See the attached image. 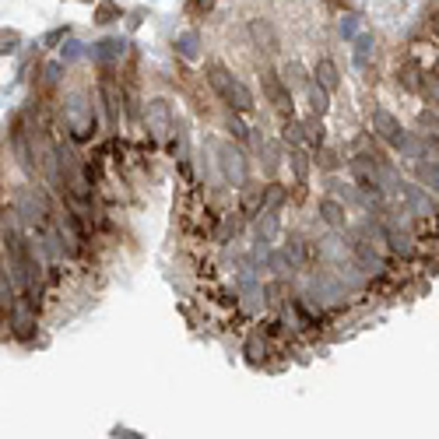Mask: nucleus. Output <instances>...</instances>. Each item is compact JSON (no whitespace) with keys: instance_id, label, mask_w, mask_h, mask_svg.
Wrapping results in <instances>:
<instances>
[{"instance_id":"1","label":"nucleus","mask_w":439,"mask_h":439,"mask_svg":"<svg viewBox=\"0 0 439 439\" xmlns=\"http://www.w3.org/2000/svg\"><path fill=\"white\" fill-rule=\"evenodd\" d=\"M207 81H211V88L225 99V106H232L236 113H246V109H253V95H250V88L243 85V81H236L232 74H225V67H218V64H211L207 67Z\"/></svg>"},{"instance_id":"2","label":"nucleus","mask_w":439,"mask_h":439,"mask_svg":"<svg viewBox=\"0 0 439 439\" xmlns=\"http://www.w3.org/2000/svg\"><path fill=\"white\" fill-rule=\"evenodd\" d=\"M260 85H264V95H267V102L274 106V109H288L292 113V95H288V88L281 85V78L278 74H271V71H264L260 74Z\"/></svg>"},{"instance_id":"3","label":"nucleus","mask_w":439,"mask_h":439,"mask_svg":"<svg viewBox=\"0 0 439 439\" xmlns=\"http://www.w3.org/2000/svg\"><path fill=\"white\" fill-rule=\"evenodd\" d=\"M214 148H218V155H222V169H225V176H229L232 183H246V162H243V155H239L232 144H222V141H218Z\"/></svg>"},{"instance_id":"4","label":"nucleus","mask_w":439,"mask_h":439,"mask_svg":"<svg viewBox=\"0 0 439 439\" xmlns=\"http://www.w3.org/2000/svg\"><path fill=\"white\" fill-rule=\"evenodd\" d=\"M148 130L155 134V137H165L169 130H172V113H169V102H151L148 106Z\"/></svg>"},{"instance_id":"5","label":"nucleus","mask_w":439,"mask_h":439,"mask_svg":"<svg viewBox=\"0 0 439 439\" xmlns=\"http://www.w3.org/2000/svg\"><path fill=\"white\" fill-rule=\"evenodd\" d=\"M11 330L18 337H29L36 330V309L29 302H11Z\"/></svg>"},{"instance_id":"6","label":"nucleus","mask_w":439,"mask_h":439,"mask_svg":"<svg viewBox=\"0 0 439 439\" xmlns=\"http://www.w3.org/2000/svg\"><path fill=\"white\" fill-rule=\"evenodd\" d=\"M250 36H253V43H257V46H264L267 53H274V50H278V36H274L271 22L253 18V22H250Z\"/></svg>"},{"instance_id":"7","label":"nucleus","mask_w":439,"mask_h":439,"mask_svg":"<svg viewBox=\"0 0 439 439\" xmlns=\"http://www.w3.org/2000/svg\"><path fill=\"white\" fill-rule=\"evenodd\" d=\"M372 130H376L379 137H386V141H397V137H400V123H397L386 109H376V113H372Z\"/></svg>"},{"instance_id":"8","label":"nucleus","mask_w":439,"mask_h":439,"mask_svg":"<svg viewBox=\"0 0 439 439\" xmlns=\"http://www.w3.org/2000/svg\"><path fill=\"white\" fill-rule=\"evenodd\" d=\"M320 214H323V222L334 225V229L344 225V207H341L337 200H320Z\"/></svg>"},{"instance_id":"9","label":"nucleus","mask_w":439,"mask_h":439,"mask_svg":"<svg viewBox=\"0 0 439 439\" xmlns=\"http://www.w3.org/2000/svg\"><path fill=\"white\" fill-rule=\"evenodd\" d=\"M316 85L327 88V92L337 88V67H334L330 60H320V64H316Z\"/></svg>"},{"instance_id":"10","label":"nucleus","mask_w":439,"mask_h":439,"mask_svg":"<svg viewBox=\"0 0 439 439\" xmlns=\"http://www.w3.org/2000/svg\"><path fill=\"white\" fill-rule=\"evenodd\" d=\"M309 102H313V113L316 116H323L330 106H327V88H320V85H309Z\"/></svg>"},{"instance_id":"11","label":"nucleus","mask_w":439,"mask_h":439,"mask_svg":"<svg viewBox=\"0 0 439 439\" xmlns=\"http://www.w3.org/2000/svg\"><path fill=\"white\" fill-rule=\"evenodd\" d=\"M113 18H120V4H113V0L99 4V11H95V22H99V25H109Z\"/></svg>"},{"instance_id":"12","label":"nucleus","mask_w":439,"mask_h":439,"mask_svg":"<svg viewBox=\"0 0 439 439\" xmlns=\"http://www.w3.org/2000/svg\"><path fill=\"white\" fill-rule=\"evenodd\" d=\"M281 204H285V186H267V190H264V207L274 211V207H281Z\"/></svg>"},{"instance_id":"13","label":"nucleus","mask_w":439,"mask_h":439,"mask_svg":"<svg viewBox=\"0 0 439 439\" xmlns=\"http://www.w3.org/2000/svg\"><path fill=\"white\" fill-rule=\"evenodd\" d=\"M257 232H260L264 239H271V236L278 232V218H274V211H267V214H264V222H257Z\"/></svg>"},{"instance_id":"14","label":"nucleus","mask_w":439,"mask_h":439,"mask_svg":"<svg viewBox=\"0 0 439 439\" xmlns=\"http://www.w3.org/2000/svg\"><path fill=\"white\" fill-rule=\"evenodd\" d=\"M288 155H292V169H295V176H299V179H306V172H309V165H306V155H302V151H295V148H292Z\"/></svg>"},{"instance_id":"15","label":"nucleus","mask_w":439,"mask_h":439,"mask_svg":"<svg viewBox=\"0 0 439 439\" xmlns=\"http://www.w3.org/2000/svg\"><path fill=\"white\" fill-rule=\"evenodd\" d=\"M246 355H250V362H260V358H264V344H260V337H250Z\"/></svg>"},{"instance_id":"16","label":"nucleus","mask_w":439,"mask_h":439,"mask_svg":"<svg viewBox=\"0 0 439 439\" xmlns=\"http://www.w3.org/2000/svg\"><path fill=\"white\" fill-rule=\"evenodd\" d=\"M288 81H292V85H302V71H299L295 64H292V67H285V85H288Z\"/></svg>"},{"instance_id":"17","label":"nucleus","mask_w":439,"mask_h":439,"mask_svg":"<svg viewBox=\"0 0 439 439\" xmlns=\"http://www.w3.org/2000/svg\"><path fill=\"white\" fill-rule=\"evenodd\" d=\"M193 4H197L200 11H211V8H214V0H193Z\"/></svg>"},{"instance_id":"18","label":"nucleus","mask_w":439,"mask_h":439,"mask_svg":"<svg viewBox=\"0 0 439 439\" xmlns=\"http://www.w3.org/2000/svg\"><path fill=\"white\" fill-rule=\"evenodd\" d=\"M432 22H435V32H439V11H435V15H432Z\"/></svg>"},{"instance_id":"19","label":"nucleus","mask_w":439,"mask_h":439,"mask_svg":"<svg viewBox=\"0 0 439 439\" xmlns=\"http://www.w3.org/2000/svg\"><path fill=\"white\" fill-rule=\"evenodd\" d=\"M81 4H95V0H81Z\"/></svg>"}]
</instances>
